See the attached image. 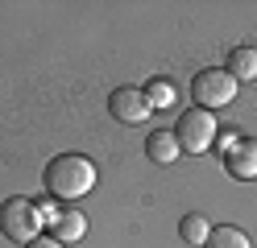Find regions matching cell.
Segmentation results:
<instances>
[{
    "mask_svg": "<svg viewBox=\"0 0 257 248\" xmlns=\"http://www.w3.org/2000/svg\"><path fill=\"white\" fill-rule=\"evenodd\" d=\"M179 236H183L187 244H207V236H212V223H207L203 215L191 211V215H183V219H179Z\"/></svg>",
    "mask_w": 257,
    "mask_h": 248,
    "instance_id": "cell-11",
    "label": "cell"
},
{
    "mask_svg": "<svg viewBox=\"0 0 257 248\" xmlns=\"http://www.w3.org/2000/svg\"><path fill=\"white\" fill-rule=\"evenodd\" d=\"M236 141H240V132H232V128L224 132V137H216V145H220V153H228V149H232Z\"/></svg>",
    "mask_w": 257,
    "mask_h": 248,
    "instance_id": "cell-14",
    "label": "cell"
},
{
    "mask_svg": "<svg viewBox=\"0 0 257 248\" xmlns=\"http://www.w3.org/2000/svg\"><path fill=\"white\" fill-rule=\"evenodd\" d=\"M224 71H228L236 83L257 79V50H253V46H236V50H228V62H224Z\"/></svg>",
    "mask_w": 257,
    "mask_h": 248,
    "instance_id": "cell-8",
    "label": "cell"
},
{
    "mask_svg": "<svg viewBox=\"0 0 257 248\" xmlns=\"http://www.w3.org/2000/svg\"><path fill=\"white\" fill-rule=\"evenodd\" d=\"M108 112L116 116L120 124H146L154 116V108H150V99H146L141 87H116L108 95Z\"/></svg>",
    "mask_w": 257,
    "mask_h": 248,
    "instance_id": "cell-5",
    "label": "cell"
},
{
    "mask_svg": "<svg viewBox=\"0 0 257 248\" xmlns=\"http://www.w3.org/2000/svg\"><path fill=\"white\" fill-rule=\"evenodd\" d=\"M141 91H146V99H150V108H154V112H158V108H174V99H179L174 83H166V79H150Z\"/></svg>",
    "mask_w": 257,
    "mask_h": 248,
    "instance_id": "cell-12",
    "label": "cell"
},
{
    "mask_svg": "<svg viewBox=\"0 0 257 248\" xmlns=\"http://www.w3.org/2000/svg\"><path fill=\"white\" fill-rule=\"evenodd\" d=\"M50 231H54V240L67 248V244H75V240H83V231H87V215L83 211H75V207H67L58 215V219L50 223Z\"/></svg>",
    "mask_w": 257,
    "mask_h": 248,
    "instance_id": "cell-7",
    "label": "cell"
},
{
    "mask_svg": "<svg viewBox=\"0 0 257 248\" xmlns=\"http://www.w3.org/2000/svg\"><path fill=\"white\" fill-rule=\"evenodd\" d=\"M42 211L34 198H25V194H13L5 207H0V231H5V240L13 244H29V240H38V231H42Z\"/></svg>",
    "mask_w": 257,
    "mask_h": 248,
    "instance_id": "cell-3",
    "label": "cell"
},
{
    "mask_svg": "<svg viewBox=\"0 0 257 248\" xmlns=\"http://www.w3.org/2000/svg\"><path fill=\"white\" fill-rule=\"evenodd\" d=\"M38 211H42V219H46V223H54L58 215H62V211H58V198H42V203H38Z\"/></svg>",
    "mask_w": 257,
    "mask_h": 248,
    "instance_id": "cell-13",
    "label": "cell"
},
{
    "mask_svg": "<svg viewBox=\"0 0 257 248\" xmlns=\"http://www.w3.org/2000/svg\"><path fill=\"white\" fill-rule=\"evenodd\" d=\"M207 248H253V240H249L240 227L224 223V227H212V236H207Z\"/></svg>",
    "mask_w": 257,
    "mask_h": 248,
    "instance_id": "cell-10",
    "label": "cell"
},
{
    "mask_svg": "<svg viewBox=\"0 0 257 248\" xmlns=\"http://www.w3.org/2000/svg\"><path fill=\"white\" fill-rule=\"evenodd\" d=\"M236 87L240 83L224 71V66H203V71L191 75V99H195V108H203V112L228 108L236 99Z\"/></svg>",
    "mask_w": 257,
    "mask_h": 248,
    "instance_id": "cell-2",
    "label": "cell"
},
{
    "mask_svg": "<svg viewBox=\"0 0 257 248\" xmlns=\"http://www.w3.org/2000/svg\"><path fill=\"white\" fill-rule=\"evenodd\" d=\"M25 248H62V244H58V240H54V236H50V240H42V236H38V240H29V244H25Z\"/></svg>",
    "mask_w": 257,
    "mask_h": 248,
    "instance_id": "cell-15",
    "label": "cell"
},
{
    "mask_svg": "<svg viewBox=\"0 0 257 248\" xmlns=\"http://www.w3.org/2000/svg\"><path fill=\"white\" fill-rule=\"evenodd\" d=\"M46 190L50 198L58 203H75V198H83L95 190V161L83 157V153H58L50 165H46Z\"/></svg>",
    "mask_w": 257,
    "mask_h": 248,
    "instance_id": "cell-1",
    "label": "cell"
},
{
    "mask_svg": "<svg viewBox=\"0 0 257 248\" xmlns=\"http://www.w3.org/2000/svg\"><path fill=\"white\" fill-rule=\"evenodd\" d=\"M179 153H183V149H179V141H174V132H150V137H146V157L154 165H170Z\"/></svg>",
    "mask_w": 257,
    "mask_h": 248,
    "instance_id": "cell-9",
    "label": "cell"
},
{
    "mask_svg": "<svg viewBox=\"0 0 257 248\" xmlns=\"http://www.w3.org/2000/svg\"><path fill=\"white\" fill-rule=\"evenodd\" d=\"M224 170H228L232 178H240V182H253L257 178V141L240 137L228 153H224Z\"/></svg>",
    "mask_w": 257,
    "mask_h": 248,
    "instance_id": "cell-6",
    "label": "cell"
},
{
    "mask_svg": "<svg viewBox=\"0 0 257 248\" xmlns=\"http://www.w3.org/2000/svg\"><path fill=\"white\" fill-rule=\"evenodd\" d=\"M216 112H203V108H187L174 124V141H179L183 153H207L216 145Z\"/></svg>",
    "mask_w": 257,
    "mask_h": 248,
    "instance_id": "cell-4",
    "label": "cell"
}]
</instances>
